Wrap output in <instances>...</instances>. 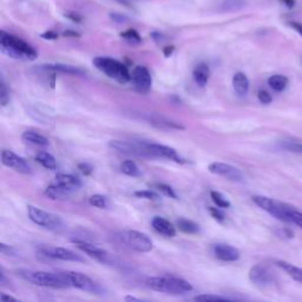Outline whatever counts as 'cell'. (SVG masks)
<instances>
[{"instance_id": "obj_1", "label": "cell", "mask_w": 302, "mask_h": 302, "mask_svg": "<svg viewBox=\"0 0 302 302\" xmlns=\"http://www.w3.org/2000/svg\"><path fill=\"white\" fill-rule=\"evenodd\" d=\"M17 274L25 281L33 283L36 286L50 287V288H69L71 287L66 273H49L32 269H19Z\"/></svg>"}, {"instance_id": "obj_2", "label": "cell", "mask_w": 302, "mask_h": 302, "mask_svg": "<svg viewBox=\"0 0 302 302\" xmlns=\"http://www.w3.org/2000/svg\"><path fill=\"white\" fill-rule=\"evenodd\" d=\"M0 50L7 57L17 60H35L37 58L33 46L5 31L0 32Z\"/></svg>"}, {"instance_id": "obj_3", "label": "cell", "mask_w": 302, "mask_h": 302, "mask_svg": "<svg viewBox=\"0 0 302 302\" xmlns=\"http://www.w3.org/2000/svg\"><path fill=\"white\" fill-rule=\"evenodd\" d=\"M145 285L150 289L156 290V292L173 294V295H181V294L189 293L192 290L190 282L180 278H174V276L149 278L145 281Z\"/></svg>"}, {"instance_id": "obj_4", "label": "cell", "mask_w": 302, "mask_h": 302, "mask_svg": "<svg viewBox=\"0 0 302 302\" xmlns=\"http://www.w3.org/2000/svg\"><path fill=\"white\" fill-rule=\"evenodd\" d=\"M94 68L109 78L115 79L121 84H126L131 81V75L128 68L119 60H116L110 57H96L92 60Z\"/></svg>"}, {"instance_id": "obj_5", "label": "cell", "mask_w": 302, "mask_h": 302, "mask_svg": "<svg viewBox=\"0 0 302 302\" xmlns=\"http://www.w3.org/2000/svg\"><path fill=\"white\" fill-rule=\"evenodd\" d=\"M253 202L257 207H260L262 210L269 213L278 220L286 222V223H290V212L294 209L293 206L261 195L253 196Z\"/></svg>"}, {"instance_id": "obj_6", "label": "cell", "mask_w": 302, "mask_h": 302, "mask_svg": "<svg viewBox=\"0 0 302 302\" xmlns=\"http://www.w3.org/2000/svg\"><path fill=\"white\" fill-rule=\"evenodd\" d=\"M27 214L33 223L41 225L43 228L50 229V230H56V229L60 228L61 225V220L59 216L54 215L52 213L45 212V210L37 208L35 206L27 207Z\"/></svg>"}, {"instance_id": "obj_7", "label": "cell", "mask_w": 302, "mask_h": 302, "mask_svg": "<svg viewBox=\"0 0 302 302\" xmlns=\"http://www.w3.org/2000/svg\"><path fill=\"white\" fill-rule=\"evenodd\" d=\"M74 243L79 250H82L86 255L97 260L100 263L108 265H116L118 263L117 257L115 255H112V254L107 252V250L99 248V247L92 245V243H89L86 241H78V240L74 241Z\"/></svg>"}, {"instance_id": "obj_8", "label": "cell", "mask_w": 302, "mask_h": 302, "mask_svg": "<svg viewBox=\"0 0 302 302\" xmlns=\"http://www.w3.org/2000/svg\"><path fill=\"white\" fill-rule=\"evenodd\" d=\"M209 172L212 174L218 175L227 178L228 181L238 182V183H243L245 182V175L236 166L231 164H227V163L222 162H213L209 164Z\"/></svg>"}, {"instance_id": "obj_9", "label": "cell", "mask_w": 302, "mask_h": 302, "mask_svg": "<svg viewBox=\"0 0 302 302\" xmlns=\"http://www.w3.org/2000/svg\"><path fill=\"white\" fill-rule=\"evenodd\" d=\"M41 253L50 259L61 260V261H71V262H85V259L82 255H79L74 250L63 248V247L54 246H43L41 248Z\"/></svg>"}, {"instance_id": "obj_10", "label": "cell", "mask_w": 302, "mask_h": 302, "mask_svg": "<svg viewBox=\"0 0 302 302\" xmlns=\"http://www.w3.org/2000/svg\"><path fill=\"white\" fill-rule=\"evenodd\" d=\"M125 241L138 253H149L154 248L151 239L144 232L138 230H129L125 234Z\"/></svg>"}, {"instance_id": "obj_11", "label": "cell", "mask_w": 302, "mask_h": 302, "mask_svg": "<svg viewBox=\"0 0 302 302\" xmlns=\"http://www.w3.org/2000/svg\"><path fill=\"white\" fill-rule=\"evenodd\" d=\"M144 148L150 155V157H161L165 159H170L176 163H184V159L178 155V152L174 148L168 147V145L157 144V143H148L143 142Z\"/></svg>"}, {"instance_id": "obj_12", "label": "cell", "mask_w": 302, "mask_h": 302, "mask_svg": "<svg viewBox=\"0 0 302 302\" xmlns=\"http://www.w3.org/2000/svg\"><path fill=\"white\" fill-rule=\"evenodd\" d=\"M65 273H66L68 278L70 280L71 287H75V288L85 290V292H89L92 294L102 293V288L99 287V285H98L97 282H94L93 280L89 278L87 275L77 272H65Z\"/></svg>"}, {"instance_id": "obj_13", "label": "cell", "mask_w": 302, "mask_h": 302, "mask_svg": "<svg viewBox=\"0 0 302 302\" xmlns=\"http://www.w3.org/2000/svg\"><path fill=\"white\" fill-rule=\"evenodd\" d=\"M109 148L112 150L118 151L123 155H131L138 156V157H150L147 149L144 148L143 142L142 143H130V142H122V141H110L109 142Z\"/></svg>"}, {"instance_id": "obj_14", "label": "cell", "mask_w": 302, "mask_h": 302, "mask_svg": "<svg viewBox=\"0 0 302 302\" xmlns=\"http://www.w3.org/2000/svg\"><path fill=\"white\" fill-rule=\"evenodd\" d=\"M2 163L7 168L13 169L14 172L24 174V175H31L32 169L27 164L23 157L14 154L13 151L10 150H3L2 152Z\"/></svg>"}, {"instance_id": "obj_15", "label": "cell", "mask_w": 302, "mask_h": 302, "mask_svg": "<svg viewBox=\"0 0 302 302\" xmlns=\"http://www.w3.org/2000/svg\"><path fill=\"white\" fill-rule=\"evenodd\" d=\"M212 252L216 259L224 262H235L241 257L239 249L235 247L225 245V243H217L212 247Z\"/></svg>"}, {"instance_id": "obj_16", "label": "cell", "mask_w": 302, "mask_h": 302, "mask_svg": "<svg viewBox=\"0 0 302 302\" xmlns=\"http://www.w3.org/2000/svg\"><path fill=\"white\" fill-rule=\"evenodd\" d=\"M131 81L141 92H148L151 87L150 72L145 66H136L131 74Z\"/></svg>"}, {"instance_id": "obj_17", "label": "cell", "mask_w": 302, "mask_h": 302, "mask_svg": "<svg viewBox=\"0 0 302 302\" xmlns=\"http://www.w3.org/2000/svg\"><path fill=\"white\" fill-rule=\"evenodd\" d=\"M248 276H249L250 282L257 287H265L271 285L273 281V276L271 273L260 264H256L250 268Z\"/></svg>"}, {"instance_id": "obj_18", "label": "cell", "mask_w": 302, "mask_h": 302, "mask_svg": "<svg viewBox=\"0 0 302 302\" xmlns=\"http://www.w3.org/2000/svg\"><path fill=\"white\" fill-rule=\"evenodd\" d=\"M74 189L65 187V185H61L59 183L50 185V187L46 188V190L44 194H45L47 197L51 199H66L70 197V196L74 194Z\"/></svg>"}, {"instance_id": "obj_19", "label": "cell", "mask_w": 302, "mask_h": 302, "mask_svg": "<svg viewBox=\"0 0 302 302\" xmlns=\"http://www.w3.org/2000/svg\"><path fill=\"white\" fill-rule=\"evenodd\" d=\"M152 228L159 234L168 236V238H174L176 235V228L174 227L173 223H170L168 220L163 218L161 216H155L151 221Z\"/></svg>"}, {"instance_id": "obj_20", "label": "cell", "mask_w": 302, "mask_h": 302, "mask_svg": "<svg viewBox=\"0 0 302 302\" xmlns=\"http://www.w3.org/2000/svg\"><path fill=\"white\" fill-rule=\"evenodd\" d=\"M41 69L44 70H49L53 72H61V74L66 75H76V76H82L85 74L84 70L82 69L71 66V65H65V64H46V65H41Z\"/></svg>"}, {"instance_id": "obj_21", "label": "cell", "mask_w": 302, "mask_h": 302, "mask_svg": "<svg viewBox=\"0 0 302 302\" xmlns=\"http://www.w3.org/2000/svg\"><path fill=\"white\" fill-rule=\"evenodd\" d=\"M232 87L239 96H246L249 91V79L243 72H238L232 77Z\"/></svg>"}, {"instance_id": "obj_22", "label": "cell", "mask_w": 302, "mask_h": 302, "mask_svg": "<svg viewBox=\"0 0 302 302\" xmlns=\"http://www.w3.org/2000/svg\"><path fill=\"white\" fill-rule=\"evenodd\" d=\"M192 76H194L196 84L201 87L206 86L207 83H208V79L210 76L209 66L206 63H199L198 65H196V68L194 69Z\"/></svg>"}, {"instance_id": "obj_23", "label": "cell", "mask_w": 302, "mask_h": 302, "mask_svg": "<svg viewBox=\"0 0 302 302\" xmlns=\"http://www.w3.org/2000/svg\"><path fill=\"white\" fill-rule=\"evenodd\" d=\"M57 183L61 185H65V187L74 189V190H77L82 187V182L78 177L74 176V175L70 174H57L56 176Z\"/></svg>"}, {"instance_id": "obj_24", "label": "cell", "mask_w": 302, "mask_h": 302, "mask_svg": "<svg viewBox=\"0 0 302 302\" xmlns=\"http://www.w3.org/2000/svg\"><path fill=\"white\" fill-rule=\"evenodd\" d=\"M276 264H278L283 272L287 273L293 280H295L297 282H302V268L296 267V265L286 261H278Z\"/></svg>"}, {"instance_id": "obj_25", "label": "cell", "mask_w": 302, "mask_h": 302, "mask_svg": "<svg viewBox=\"0 0 302 302\" xmlns=\"http://www.w3.org/2000/svg\"><path fill=\"white\" fill-rule=\"evenodd\" d=\"M24 141L28 142V143L39 145V147H47L49 145V140L46 137H44L43 135L35 132V131H25L21 135Z\"/></svg>"}, {"instance_id": "obj_26", "label": "cell", "mask_w": 302, "mask_h": 302, "mask_svg": "<svg viewBox=\"0 0 302 302\" xmlns=\"http://www.w3.org/2000/svg\"><path fill=\"white\" fill-rule=\"evenodd\" d=\"M268 85L276 92H281L288 85V78L283 75H274L268 78Z\"/></svg>"}, {"instance_id": "obj_27", "label": "cell", "mask_w": 302, "mask_h": 302, "mask_svg": "<svg viewBox=\"0 0 302 302\" xmlns=\"http://www.w3.org/2000/svg\"><path fill=\"white\" fill-rule=\"evenodd\" d=\"M176 225L184 234H197L199 231V225L190 220H187V218H180V220H177Z\"/></svg>"}, {"instance_id": "obj_28", "label": "cell", "mask_w": 302, "mask_h": 302, "mask_svg": "<svg viewBox=\"0 0 302 302\" xmlns=\"http://www.w3.org/2000/svg\"><path fill=\"white\" fill-rule=\"evenodd\" d=\"M36 159L41 163L44 168L47 170H56L57 169V162L56 158L53 157L52 155L47 154V152H38L37 156H36Z\"/></svg>"}, {"instance_id": "obj_29", "label": "cell", "mask_w": 302, "mask_h": 302, "mask_svg": "<svg viewBox=\"0 0 302 302\" xmlns=\"http://www.w3.org/2000/svg\"><path fill=\"white\" fill-rule=\"evenodd\" d=\"M121 170L123 174L128 175L131 177H141L142 176V170L138 168L136 162L128 159V161H124L121 164Z\"/></svg>"}, {"instance_id": "obj_30", "label": "cell", "mask_w": 302, "mask_h": 302, "mask_svg": "<svg viewBox=\"0 0 302 302\" xmlns=\"http://www.w3.org/2000/svg\"><path fill=\"white\" fill-rule=\"evenodd\" d=\"M89 202L91 206L96 207V208H99V209H108L109 206H110V201H109L107 196L100 195V194L91 196L89 198Z\"/></svg>"}, {"instance_id": "obj_31", "label": "cell", "mask_w": 302, "mask_h": 302, "mask_svg": "<svg viewBox=\"0 0 302 302\" xmlns=\"http://www.w3.org/2000/svg\"><path fill=\"white\" fill-rule=\"evenodd\" d=\"M121 37L129 44H132V45H138V44L142 43V38L140 33H138L136 30H132V28H130L128 31L122 32Z\"/></svg>"}, {"instance_id": "obj_32", "label": "cell", "mask_w": 302, "mask_h": 302, "mask_svg": "<svg viewBox=\"0 0 302 302\" xmlns=\"http://www.w3.org/2000/svg\"><path fill=\"white\" fill-rule=\"evenodd\" d=\"M210 197H212L213 202L215 203L217 207H220V208H224V209L230 208V206H231L230 202H229L228 199L221 194V192L212 191V192H210Z\"/></svg>"}, {"instance_id": "obj_33", "label": "cell", "mask_w": 302, "mask_h": 302, "mask_svg": "<svg viewBox=\"0 0 302 302\" xmlns=\"http://www.w3.org/2000/svg\"><path fill=\"white\" fill-rule=\"evenodd\" d=\"M10 102V92L7 90V86L4 82V79H2L0 82V103H2L3 107H6Z\"/></svg>"}, {"instance_id": "obj_34", "label": "cell", "mask_w": 302, "mask_h": 302, "mask_svg": "<svg viewBox=\"0 0 302 302\" xmlns=\"http://www.w3.org/2000/svg\"><path fill=\"white\" fill-rule=\"evenodd\" d=\"M281 147L287 151L302 155V144L296 143V142H283Z\"/></svg>"}, {"instance_id": "obj_35", "label": "cell", "mask_w": 302, "mask_h": 302, "mask_svg": "<svg viewBox=\"0 0 302 302\" xmlns=\"http://www.w3.org/2000/svg\"><path fill=\"white\" fill-rule=\"evenodd\" d=\"M195 301H229L231 299L220 295H213V294H202L194 297Z\"/></svg>"}, {"instance_id": "obj_36", "label": "cell", "mask_w": 302, "mask_h": 302, "mask_svg": "<svg viewBox=\"0 0 302 302\" xmlns=\"http://www.w3.org/2000/svg\"><path fill=\"white\" fill-rule=\"evenodd\" d=\"M135 196L140 198H145V199H158L159 196L157 192L152 190H140L135 192Z\"/></svg>"}, {"instance_id": "obj_37", "label": "cell", "mask_w": 302, "mask_h": 302, "mask_svg": "<svg viewBox=\"0 0 302 302\" xmlns=\"http://www.w3.org/2000/svg\"><path fill=\"white\" fill-rule=\"evenodd\" d=\"M210 215H212V217L214 218V220H216L217 222H220V223H222L225 220V216L224 214L222 213V210L220 209V207L218 208H215V207H209L208 208Z\"/></svg>"}, {"instance_id": "obj_38", "label": "cell", "mask_w": 302, "mask_h": 302, "mask_svg": "<svg viewBox=\"0 0 302 302\" xmlns=\"http://www.w3.org/2000/svg\"><path fill=\"white\" fill-rule=\"evenodd\" d=\"M290 223L295 224L302 229V213L295 208L290 212Z\"/></svg>"}, {"instance_id": "obj_39", "label": "cell", "mask_w": 302, "mask_h": 302, "mask_svg": "<svg viewBox=\"0 0 302 302\" xmlns=\"http://www.w3.org/2000/svg\"><path fill=\"white\" fill-rule=\"evenodd\" d=\"M157 189L161 192H163V194H164L165 196H168V197H170V198H175V199L177 198V195L175 194L174 189L172 187H169V185H166V184H158L157 185Z\"/></svg>"}, {"instance_id": "obj_40", "label": "cell", "mask_w": 302, "mask_h": 302, "mask_svg": "<svg viewBox=\"0 0 302 302\" xmlns=\"http://www.w3.org/2000/svg\"><path fill=\"white\" fill-rule=\"evenodd\" d=\"M257 98H259V100L261 102L262 104H264V105L271 104L272 102H273L272 94L269 93L268 91H265V90H261V91H259V93H257Z\"/></svg>"}, {"instance_id": "obj_41", "label": "cell", "mask_w": 302, "mask_h": 302, "mask_svg": "<svg viewBox=\"0 0 302 302\" xmlns=\"http://www.w3.org/2000/svg\"><path fill=\"white\" fill-rule=\"evenodd\" d=\"M0 252H2V254H4V255H7V256H16V249L13 248V247L11 246H7L5 245V243H2L0 245Z\"/></svg>"}, {"instance_id": "obj_42", "label": "cell", "mask_w": 302, "mask_h": 302, "mask_svg": "<svg viewBox=\"0 0 302 302\" xmlns=\"http://www.w3.org/2000/svg\"><path fill=\"white\" fill-rule=\"evenodd\" d=\"M110 17L111 19L117 24H123L125 23V21H128V17H125L124 14H121V13H111Z\"/></svg>"}, {"instance_id": "obj_43", "label": "cell", "mask_w": 302, "mask_h": 302, "mask_svg": "<svg viewBox=\"0 0 302 302\" xmlns=\"http://www.w3.org/2000/svg\"><path fill=\"white\" fill-rule=\"evenodd\" d=\"M41 37L43 39H46V41H56V39H58V33L54 31H46L41 35Z\"/></svg>"}, {"instance_id": "obj_44", "label": "cell", "mask_w": 302, "mask_h": 302, "mask_svg": "<svg viewBox=\"0 0 302 302\" xmlns=\"http://www.w3.org/2000/svg\"><path fill=\"white\" fill-rule=\"evenodd\" d=\"M78 169L81 170L83 174L86 175V176L92 173V170H93V168L89 164V163H81V164H78Z\"/></svg>"}, {"instance_id": "obj_45", "label": "cell", "mask_w": 302, "mask_h": 302, "mask_svg": "<svg viewBox=\"0 0 302 302\" xmlns=\"http://www.w3.org/2000/svg\"><path fill=\"white\" fill-rule=\"evenodd\" d=\"M65 17L68 18V19H70L71 21H74V23H82V17L79 16L78 13H75V12H68L65 13Z\"/></svg>"}, {"instance_id": "obj_46", "label": "cell", "mask_w": 302, "mask_h": 302, "mask_svg": "<svg viewBox=\"0 0 302 302\" xmlns=\"http://www.w3.org/2000/svg\"><path fill=\"white\" fill-rule=\"evenodd\" d=\"M289 26L292 27L294 31H296L297 33H299L302 37V24L301 23H297V21H290Z\"/></svg>"}, {"instance_id": "obj_47", "label": "cell", "mask_w": 302, "mask_h": 302, "mask_svg": "<svg viewBox=\"0 0 302 302\" xmlns=\"http://www.w3.org/2000/svg\"><path fill=\"white\" fill-rule=\"evenodd\" d=\"M63 36H64V37H72V38H79V37H81V35H79L78 32L71 31V30L63 32Z\"/></svg>"}, {"instance_id": "obj_48", "label": "cell", "mask_w": 302, "mask_h": 302, "mask_svg": "<svg viewBox=\"0 0 302 302\" xmlns=\"http://www.w3.org/2000/svg\"><path fill=\"white\" fill-rule=\"evenodd\" d=\"M151 38L154 39L156 43H161L163 41V35L158 33V32H152L151 33Z\"/></svg>"}, {"instance_id": "obj_49", "label": "cell", "mask_w": 302, "mask_h": 302, "mask_svg": "<svg viewBox=\"0 0 302 302\" xmlns=\"http://www.w3.org/2000/svg\"><path fill=\"white\" fill-rule=\"evenodd\" d=\"M175 50V47L172 45V46H165L164 49H163V53H164L165 57H170L173 54Z\"/></svg>"}, {"instance_id": "obj_50", "label": "cell", "mask_w": 302, "mask_h": 302, "mask_svg": "<svg viewBox=\"0 0 302 302\" xmlns=\"http://www.w3.org/2000/svg\"><path fill=\"white\" fill-rule=\"evenodd\" d=\"M0 300L3 302H6V301H12V302H17V299L13 296H10V295H6V294H2V296H0Z\"/></svg>"}, {"instance_id": "obj_51", "label": "cell", "mask_w": 302, "mask_h": 302, "mask_svg": "<svg viewBox=\"0 0 302 302\" xmlns=\"http://www.w3.org/2000/svg\"><path fill=\"white\" fill-rule=\"evenodd\" d=\"M282 3L288 7V9H292V7L295 5V0H282Z\"/></svg>"}, {"instance_id": "obj_52", "label": "cell", "mask_w": 302, "mask_h": 302, "mask_svg": "<svg viewBox=\"0 0 302 302\" xmlns=\"http://www.w3.org/2000/svg\"><path fill=\"white\" fill-rule=\"evenodd\" d=\"M125 300L126 301H141V299H138V297H135V296H126Z\"/></svg>"}]
</instances>
